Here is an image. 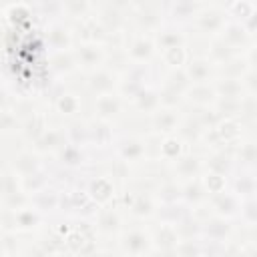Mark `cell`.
I'll return each mask as SVG.
<instances>
[{"instance_id": "obj_6", "label": "cell", "mask_w": 257, "mask_h": 257, "mask_svg": "<svg viewBox=\"0 0 257 257\" xmlns=\"http://www.w3.org/2000/svg\"><path fill=\"white\" fill-rule=\"evenodd\" d=\"M74 60L78 68H84L88 72L100 68L104 64V44H96V42H76V46L72 48Z\"/></svg>"}, {"instance_id": "obj_20", "label": "cell", "mask_w": 257, "mask_h": 257, "mask_svg": "<svg viewBox=\"0 0 257 257\" xmlns=\"http://www.w3.org/2000/svg\"><path fill=\"white\" fill-rule=\"evenodd\" d=\"M185 100L195 108H209L211 104H215L217 94L213 90V84H191L185 92Z\"/></svg>"}, {"instance_id": "obj_12", "label": "cell", "mask_w": 257, "mask_h": 257, "mask_svg": "<svg viewBox=\"0 0 257 257\" xmlns=\"http://www.w3.org/2000/svg\"><path fill=\"white\" fill-rule=\"evenodd\" d=\"M118 88V74L110 72L108 68L100 66L92 72H88L86 76V90L96 98V96H102V94H110V92H116Z\"/></svg>"}, {"instance_id": "obj_5", "label": "cell", "mask_w": 257, "mask_h": 257, "mask_svg": "<svg viewBox=\"0 0 257 257\" xmlns=\"http://www.w3.org/2000/svg\"><path fill=\"white\" fill-rule=\"evenodd\" d=\"M124 50L131 60V64H151L157 46L151 34H141V32H128L124 38Z\"/></svg>"}, {"instance_id": "obj_9", "label": "cell", "mask_w": 257, "mask_h": 257, "mask_svg": "<svg viewBox=\"0 0 257 257\" xmlns=\"http://www.w3.org/2000/svg\"><path fill=\"white\" fill-rule=\"evenodd\" d=\"M8 169L20 179V177H26L30 173H36L40 169H44V163H42V155H38L36 151L32 149H18L10 155V161H8Z\"/></svg>"}, {"instance_id": "obj_15", "label": "cell", "mask_w": 257, "mask_h": 257, "mask_svg": "<svg viewBox=\"0 0 257 257\" xmlns=\"http://www.w3.org/2000/svg\"><path fill=\"white\" fill-rule=\"evenodd\" d=\"M66 133L64 126H48L36 141L30 143V149L36 151L38 155H46V153H58L64 145H66Z\"/></svg>"}, {"instance_id": "obj_11", "label": "cell", "mask_w": 257, "mask_h": 257, "mask_svg": "<svg viewBox=\"0 0 257 257\" xmlns=\"http://www.w3.org/2000/svg\"><path fill=\"white\" fill-rule=\"evenodd\" d=\"M124 98L118 94V92H110V94H102V96H96L94 98V118L98 120H106V122H112L114 118L122 116L124 114Z\"/></svg>"}, {"instance_id": "obj_10", "label": "cell", "mask_w": 257, "mask_h": 257, "mask_svg": "<svg viewBox=\"0 0 257 257\" xmlns=\"http://www.w3.org/2000/svg\"><path fill=\"white\" fill-rule=\"evenodd\" d=\"M74 44L72 28L62 20H50L46 26V46L50 52H60V50H70Z\"/></svg>"}, {"instance_id": "obj_26", "label": "cell", "mask_w": 257, "mask_h": 257, "mask_svg": "<svg viewBox=\"0 0 257 257\" xmlns=\"http://www.w3.org/2000/svg\"><path fill=\"white\" fill-rule=\"evenodd\" d=\"M12 104H14V98H12L10 90H8V86L0 80V110H10Z\"/></svg>"}, {"instance_id": "obj_27", "label": "cell", "mask_w": 257, "mask_h": 257, "mask_svg": "<svg viewBox=\"0 0 257 257\" xmlns=\"http://www.w3.org/2000/svg\"><path fill=\"white\" fill-rule=\"evenodd\" d=\"M0 257H2V253H0Z\"/></svg>"}, {"instance_id": "obj_16", "label": "cell", "mask_w": 257, "mask_h": 257, "mask_svg": "<svg viewBox=\"0 0 257 257\" xmlns=\"http://www.w3.org/2000/svg\"><path fill=\"white\" fill-rule=\"evenodd\" d=\"M207 205H211V211L215 213V217H221V219H229V217H235L239 215V209H241V199L231 193L229 189L221 191V193H215V195H209L207 199Z\"/></svg>"}, {"instance_id": "obj_7", "label": "cell", "mask_w": 257, "mask_h": 257, "mask_svg": "<svg viewBox=\"0 0 257 257\" xmlns=\"http://www.w3.org/2000/svg\"><path fill=\"white\" fill-rule=\"evenodd\" d=\"M205 171V165H203V157L199 153H193V151H187L183 153L181 157H177L173 163H171V175L179 181H191V179H197L201 177V173Z\"/></svg>"}, {"instance_id": "obj_8", "label": "cell", "mask_w": 257, "mask_h": 257, "mask_svg": "<svg viewBox=\"0 0 257 257\" xmlns=\"http://www.w3.org/2000/svg\"><path fill=\"white\" fill-rule=\"evenodd\" d=\"M181 108H169V106H159L153 114H149V128L155 135L167 137L173 135L181 122Z\"/></svg>"}, {"instance_id": "obj_18", "label": "cell", "mask_w": 257, "mask_h": 257, "mask_svg": "<svg viewBox=\"0 0 257 257\" xmlns=\"http://www.w3.org/2000/svg\"><path fill=\"white\" fill-rule=\"evenodd\" d=\"M30 199V207L34 211H38L40 215H52L58 211V203H60V189H56L54 185L44 187L42 191L34 193L28 197Z\"/></svg>"}, {"instance_id": "obj_22", "label": "cell", "mask_w": 257, "mask_h": 257, "mask_svg": "<svg viewBox=\"0 0 257 257\" xmlns=\"http://www.w3.org/2000/svg\"><path fill=\"white\" fill-rule=\"evenodd\" d=\"M48 68L56 76H68L76 68V60L70 50H60V52H50L48 54Z\"/></svg>"}, {"instance_id": "obj_23", "label": "cell", "mask_w": 257, "mask_h": 257, "mask_svg": "<svg viewBox=\"0 0 257 257\" xmlns=\"http://www.w3.org/2000/svg\"><path fill=\"white\" fill-rule=\"evenodd\" d=\"M44 215H40L38 211H34L30 205L24 209L14 211V233L16 231H32L38 225H42Z\"/></svg>"}, {"instance_id": "obj_19", "label": "cell", "mask_w": 257, "mask_h": 257, "mask_svg": "<svg viewBox=\"0 0 257 257\" xmlns=\"http://www.w3.org/2000/svg\"><path fill=\"white\" fill-rule=\"evenodd\" d=\"M209 199V193L201 181V177L197 179H191V181H185L181 185V203H185L187 207H199L203 203H207Z\"/></svg>"}, {"instance_id": "obj_25", "label": "cell", "mask_w": 257, "mask_h": 257, "mask_svg": "<svg viewBox=\"0 0 257 257\" xmlns=\"http://www.w3.org/2000/svg\"><path fill=\"white\" fill-rule=\"evenodd\" d=\"M20 133V122L12 110H0V135Z\"/></svg>"}, {"instance_id": "obj_3", "label": "cell", "mask_w": 257, "mask_h": 257, "mask_svg": "<svg viewBox=\"0 0 257 257\" xmlns=\"http://www.w3.org/2000/svg\"><path fill=\"white\" fill-rule=\"evenodd\" d=\"M112 153L116 159L128 163H143L147 159V147H145V137L139 135H126V133H116L114 143H112Z\"/></svg>"}, {"instance_id": "obj_24", "label": "cell", "mask_w": 257, "mask_h": 257, "mask_svg": "<svg viewBox=\"0 0 257 257\" xmlns=\"http://www.w3.org/2000/svg\"><path fill=\"white\" fill-rule=\"evenodd\" d=\"M243 171V169H241ZM231 193H235L241 201L243 199H253L255 193V179H253V171H243L241 177H233L231 179Z\"/></svg>"}, {"instance_id": "obj_17", "label": "cell", "mask_w": 257, "mask_h": 257, "mask_svg": "<svg viewBox=\"0 0 257 257\" xmlns=\"http://www.w3.org/2000/svg\"><path fill=\"white\" fill-rule=\"evenodd\" d=\"M86 133H88V147H98V149L112 147L116 137L112 122L98 120V118H92L90 122H86Z\"/></svg>"}, {"instance_id": "obj_13", "label": "cell", "mask_w": 257, "mask_h": 257, "mask_svg": "<svg viewBox=\"0 0 257 257\" xmlns=\"http://www.w3.org/2000/svg\"><path fill=\"white\" fill-rule=\"evenodd\" d=\"M185 74L191 84H209L217 74V66L207 56H191L185 64Z\"/></svg>"}, {"instance_id": "obj_2", "label": "cell", "mask_w": 257, "mask_h": 257, "mask_svg": "<svg viewBox=\"0 0 257 257\" xmlns=\"http://www.w3.org/2000/svg\"><path fill=\"white\" fill-rule=\"evenodd\" d=\"M229 22V14L223 6H215V4H203L201 10L195 14V18L191 20V24L199 30V34H215L219 36V32L223 30V26Z\"/></svg>"}, {"instance_id": "obj_14", "label": "cell", "mask_w": 257, "mask_h": 257, "mask_svg": "<svg viewBox=\"0 0 257 257\" xmlns=\"http://www.w3.org/2000/svg\"><path fill=\"white\" fill-rule=\"evenodd\" d=\"M94 231H100L104 235H118L122 231V217L120 211L116 207H112V203L108 205H100L94 213Z\"/></svg>"}, {"instance_id": "obj_21", "label": "cell", "mask_w": 257, "mask_h": 257, "mask_svg": "<svg viewBox=\"0 0 257 257\" xmlns=\"http://www.w3.org/2000/svg\"><path fill=\"white\" fill-rule=\"evenodd\" d=\"M151 243H153V247L157 251H171V249L177 247L179 235H177L173 225L159 223V227L155 231H151Z\"/></svg>"}, {"instance_id": "obj_1", "label": "cell", "mask_w": 257, "mask_h": 257, "mask_svg": "<svg viewBox=\"0 0 257 257\" xmlns=\"http://www.w3.org/2000/svg\"><path fill=\"white\" fill-rule=\"evenodd\" d=\"M135 26V32L141 34H155L165 24L163 4H131L128 6V26Z\"/></svg>"}, {"instance_id": "obj_4", "label": "cell", "mask_w": 257, "mask_h": 257, "mask_svg": "<svg viewBox=\"0 0 257 257\" xmlns=\"http://www.w3.org/2000/svg\"><path fill=\"white\" fill-rule=\"evenodd\" d=\"M118 247L128 257H143L151 253V233L141 227H122L118 233Z\"/></svg>"}]
</instances>
